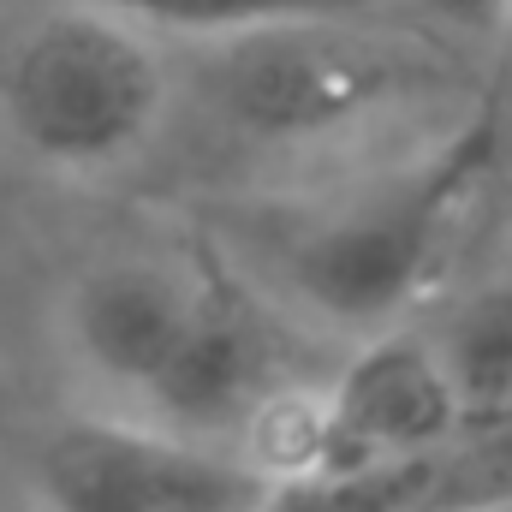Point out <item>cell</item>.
I'll use <instances>...</instances> for the list:
<instances>
[{
  "label": "cell",
  "instance_id": "cell-1",
  "mask_svg": "<svg viewBox=\"0 0 512 512\" xmlns=\"http://www.w3.org/2000/svg\"><path fill=\"white\" fill-rule=\"evenodd\" d=\"M501 161V114L477 108L441 143L322 209L286 239L292 292L340 328H393L435 280L465 203Z\"/></svg>",
  "mask_w": 512,
  "mask_h": 512
},
{
  "label": "cell",
  "instance_id": "cell-2",
  "mask_svg": "<svg viewBox=\"0 0 512 512\" xmlns=\"http://www.w3.org/2000/svg\"><path fill=\"white\" fill-rule=\"evenodd\" d=\"M209 102L245 143H328L382 114L447 96L453 60L441 42L405 30L387 36L370 18H298L215 42Z\"/></svg>",
  "mask_w": 512,
  "mask_h": 512
},
{
  "label": "cell",
  "instance_id": "cell-3",
  "mask_svg": "<svg viewBox=\"0 0 512 512\" xmlns=\"http://www.w3.org/2000/svg\"><path fill=\"white\" fill-rule=\"evenodd\" d=\"M173 72L155 36L78 0H54L0 60V120L48 173H114L167 120Z\"/></svg>",
  "mask_w": 512,
  "mask_h": 512
},
{
  "label": "cell",
  "instance_id": "cell-4",
  "mask_svg": "<svg viewBox=\"0 0 512 512\" xmlns=\"http://www.w3.org/2000/svg\"><path fill=\"white\" fill-rule=\"evenodd\" d=\"M42 512H274L286 483L239 441L149 417H66L36 441Z\"/></svg>",
  "mask_w": 512,
  "mask_h": 512
},
{
  "label": "cell",
  "instance_id": "cell-5",
  "mask_svg": "<svg viewBox=\"0 0 512 512\" xmlns=\"http://www.w3.org/2000/svg\"><path fill=\"white\" fill-rule=\"evenodd\" d=\"M465 423L453 382L429 346V334L376 328L364 352L328 387H316V459L304 483H328L399 453L435 447Z\"/></svg>",
  "mask_w": 512,
  "mask_h": 512
},
{
  "label": "cell",
  "instance_id": "cell-6",
  "mask_svg": "<svg viewBox=\"0 0 512 512\" xmlns=\"http://www.w3.org/2000/svg\"><path fill=\"white\" fill-rule=\"evenodd\" d=\"M286 352L274 322L227 280H203V298L191 310L185 340L173 346L167 370L143 393L149 423L209 435V441H239L256 411L286 393Z\"/></svg>",
  "mask_w": 512,
  "mask_h": 512
},
{
  "label": "cell",
  "instance_id": "cell-7",
  "mask_svg": "<svg viewBox=\"0 0 512 512\" xmlns=\"http://www.w3.org/2000/svg\"><path fill=\"white\" fill-rule=\"evenodd\" d=\"M197 298H203V280L173 262L108 256L84 268L66 292V346L102 387L131 393L143 405L173 346L185 340Z\"/></svg>",
  "mask_w": 512,
  "mask_h": 512
},
{
  "label": "cell",
  "instance_id": "cell-8",
  "mask_svg": "<svg viewBox=\"0 0 512 512\" xmlns=\"http://www.w3.org/2000/svg\"><path fill=\"white\" fill-rule=\"evenodd\" d=\"M512 507V417H471L435 447L298 483L274 512H489Z\"/></svg>",
  "mask_w": 512,
  "mask_h": 512
},
{
  "label": "cell",
  "instance_id": "cell-9",
  "mask_svg": "<svg viewBox=\"0 0 512 512\" xmlns=\"http://www.w3.org/2000/svg\"><path fill=\"white\" fill-rule=\"evenodd\" d=\"M453 399L471 417H512V280H483L465 292L441 334H429Z\"/></svg>",
  "mask_w": 512,
  "mask_h": 512
},
{
  "label": "cell",
  "instance_id": "cell-10",
  "mask_svg": "<svg viewBox=\"0 0 512 512\" xmlns=\"http://www.w3.org/2000/svg\"><path fill=\"white\" fill-rule=\"evenodd\" d=\"M96 6L108 18H126L155 42H233L251 30H274V24H298V18H358L376 0H78Z\"/></svg>",
  "mask_w": 512,
  "mask_h": 512
},
{
  "label": "cell",
  "instance_id": "cell-11",
  "mask_svg": "<svg viewBox=\"0 0 512 512\" xmlns=\"http://www.w3.org/2000/svg\"><path fill=\"white\" fill-rule=\"evenodd\" d=\"M423 24H435L441 36H465V42H495L501 36V6L507 0H405Z\"/></svg>",
  "mask_w": 512,
  "mask_h": 512
},
{
  "label": "cell",
  "instance_id": "cell-12",
  "mask_svg": "<svg viewBox=\"0 0 512 512\" xmlns=\"http://www.w3.org/2000/svg\"><path fill=\"white\" fill-rule=\"evenodd\" d=\"M501 36H507V42H512V0H507V6H501Z\"/></svg>",
  "mask_w": 512,
  "mask_h": 512
},
{
  "label": "cell",
  "instance_id": "cell-13",
  "mask_svg": "<svg viewBox=\"0 0 512 512\" xmlns=\"http://www.w3.org/2000/svg\"><path fill=\"white\" fill-rule=\"evenodd\" d=\"M489 512H512V507H489Z\"/></svg>",
  "mask_w": 512,
  "mask_h": 512
}]
</instances>
